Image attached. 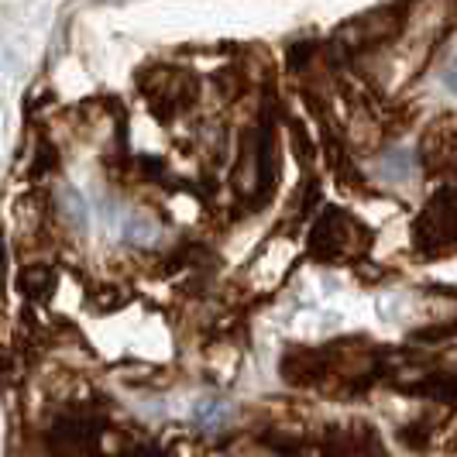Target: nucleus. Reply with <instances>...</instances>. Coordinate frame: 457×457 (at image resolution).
<instances>
[{"instance_id": "obj_1", "label": "nucleus", "mask_w": 457, "mask_h": 457, "mask_svg": "<svg viewBox=\"0 0 457 457\" xmlns=\"http://www.w3.org/2000/svg\"><path fill=\"white\" fill-rule=\"evenodd\" d=\"M371 248V230L347 210H327L310 230V254L327 265H354Z\"/></svg>"}, {"instance_id": "obj_2", "label": "nucleus", "mask_w": 457, "mask_h": 457, "mask_svg": "<svg viewBox=\"0 0 457 457\" xmlns=\"http://www.w3.org/2000/svg\"><path fill=\"white\" fill-rule=\"evenodd\" d=\"M275 172H278V162H275V135L269 124H254L252 131L245 135L241 145V155L234 165V189L248 200L252 206L265 204L275 189Z\"/></svg>"}, {"instance_id": "obj_3", "label": "nucleus", "mask_w": 457, "mask_h": 457, "mask_svg": "<svg viewBox=\"0 0 457 457\" xmlns=\"http://www.w3.org/2000/svg\"><path fill=\"white\" fill-rule=\"evenodd\" d=\"M412 245L427 258L457 252V186L436 189L434 200L423 206L412 224Z\"/></svg>"}, {"instance_id": "obj_4", "label": "nucleus", "mask_w": 457, "mask_h": 457, "mask_svg": "<svg viewBox=\"0 0 457 457\" xmlns=\"http://www.w3.org/2000/svg\"><path fill=\"white\" fill-rule=\"evenodd\" d=\"M141 93H145V100L155 107V114L172 117L193 104L196 83H193V76L183 72V69L162 66V69H148V72L141 76Z\"/></svg>"}, {"instance_id": "obj_5", "label": "nucleus", "mask_w": 457, "mask_h": 457, "mask_svg": "<svg viewBox=\"0 0 457 457\" xmlns=\"http://www.w3.org/2000/svg\"><path fill=\"white\" fill-rule=\"evenodd\" d=\"M18 286L28 299H46L55 286V272H52V265H24Z\"/></svg>"}, {"instance_id": "obj_6", "label": "nucleus", "mask_w": 457, "mask_h": 457, "mask_svg": "<svg viewBox=\"0 0 457 457\" xmlns=\"http://www.w3.org/2000/svg\"><path fill=\"white\" fill-rule=\"evenodd\" d=\"M262 444L278 457H299L303 454V434H293V430H282V427H275L269 434L262 436Z\"/></svg>"}, {"instance_id": "obj_7", "label": "nucleus", "mask_w": 457, "mask_h": 457, "mask_svg": "<svg viewBox=\"0 0 457 457\" xmlns=\"http://www.w3.org/2000/svg\"><path fill=\"white\" fill-rule=\"evenodd\" d=\"M220 420H224V406L220 403H210L206 399V403L196 406V423H220Z\"/></svg>"}, {"instance_id": "obj_8", "label": "nucleus", "mask_w": 457, "mask_h": 457, "mask_svg": "<svg viewBox=\"0 0 457 457\" xmlns=\"http://www.w3.org/2000/svg\"><path fill=\"white\" fill-rule=\"evenodd\" d=\"M444 87H447L451 93H457V59L447 69H444Z\"/></svg>"}]
</instances>
